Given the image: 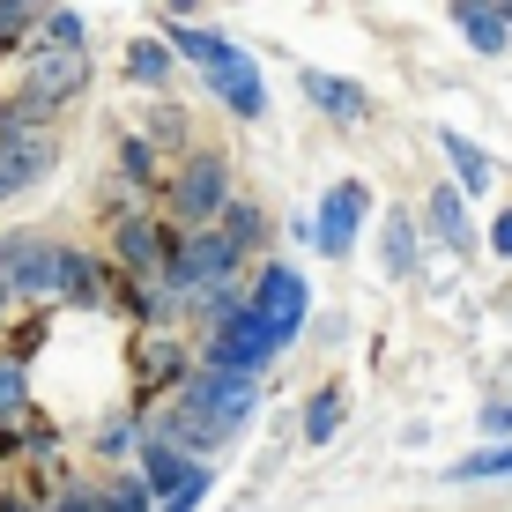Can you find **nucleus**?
Returning <instances> with one entry per match:
<instances>
[{
	"label": "nucleus",
	"mask_w": 512,
	"mask_h": 512,
	"mask_svg": "<svg viewBox=\"0 0 512 512\" xmlns=\"http://www.w3.org/2000/svg\"><path fill=\"white\" fill-rule=\"evenodd\" d=\"M164 45L179 52V60L201 67L208 90L231 104L238 119H260V112H268V90H260V67H253V52H245V45L216 38V30H201V23H164Z\"/></svg>",
	"instance_id": "1"
},
{
	"label": "nucleus",
	"mask_w": 512,
	"mask_h": 512,
	"mask_svg": "<svg viewBox=\"0 0 512 512\" xmlns=\"http://www.w3.org/2000/svg\"><path fill=\"white\" fill-rule=\"evenodd\" d=\"M0 290L8 305H60V238L0 231Z\"/></svg>",
	"instance_id": "2"
},
{
	"label": "nucleus",
	"mask_w": 512,
	"mask_h": 512,
	"mask_svg": "<svg viewBox=\"0 0 512 512\" xmlns=\"http://www.w3.org/2000/svg\"><path fill=\"white\" fill-rule=\"evenodd\" d=\"M223 201H231V164H223L216 149L186 156V164H179V179H171V193H164L171 223H186V231H208V223L223 216Z\"/></svg>",
	"instance_id": "3"
},
{
	"label": "nucleus",
	"mask_w": 512,
	"mask_h": 512,
	"mask_svg": "<svg viewBox=\"0 0 512 512\" xmlns=\"http://www.w3.org/2000/svg\"><path fill=\"white\" fill-rule=\"evenodd\" d=\"M171 394L186 401V409H201L216 431H238L245 416H253V394H260V379L253 372H216V364H193V372L171 386Z\"/></svg>",
	"instance_id": "4"
},
{
	"label": "nucleus",
	"mask_w": 512,
	"mask_h": 512,
	"mask_svg": "<svg viewBox=\"0 0 512 512\" xmlns=\"http://www.w3.org/2000/svg\"><path fill=\"white\" fill-rule=\"evenodd\" d=\"M52 164H60L52 127H0V201H23L30 186H45Z\"/></svg>",
	"instance_id": "5"
},
{
	"label": "nucleus",
	"mask_w": 512,
	"mask_h": 512,
	"mask_svg": "<svg viewBox=\"0 0 512 512\" xmlns=\"http://www.w3.org/2000/svg\"><path fill=\"white\" fill-rule=\"evenodd\" d=\"M253 312L260 320H268V334H275V349H290L297 334H305V312H312V290H305V275L297 268H282V260H268V268H260V282L253 290Z\"/></svg>",
	"instance_id": "6"
},
{
	"label": "nucleus",
	"mask_w": 512,
	"mask_h": 512,
	"mask_svg": "<svg viewBox=\"0 0 512 512\" xmlns=\"http://www.w3.org/2000/svg\"><path fill=\"white\" fill-rule=\"evenodd\" d=\"M171 245H179V238L164 231V216H119L112 223V268L127 282H156L164 260H171Z\"/></svg>",
	"instance_id": "7"
},
{
	"label": "nucleus",
	"mask_w": 512,
	"mask_h": 512,
	"mask_svg": "<svg viewBox=\"0 0 512 512\" xmlns=\"http://www.w3.org/2000/svg\"><path fill=\"white\" fill-rule=\"evenodd\" d=\"M364 201H372V193H364V179H342L320 201V223H312V238H320V253L327 260H342L349 245H357V223H364Z\"/></svg>",
	"instance_id": "8"
},
{
	"label": "nucleus",
	"mask_w": 512,
	"mask_h": 512,
	"mask_svg": "<svg viewBox=\"0 0 512 512\" xmlns=\"http://www.w3.org/2000/svg\"><path fill=\"white\" fill-rule=\"evenodd\" d=\"M134 468H141V483L156 490V498H164V490H179L193 468H208V461H186L179 446H164V438H149L141 431V446H134Z\"/></svg>",
	"instance_id": "9"
},
{
	"label": "nucleus",
	"mask_w": 512,
	"mask_h": 512,
	"mask_svg": "<svg viewBox=\"0 0 512 512\" xmlns=\"http://www.w3.org/2000/svg\"><path fill=\"white\" fill-rule=\"evenodd\" d=\"M38 416V394H30V364L0 349V431H23Z\"/></svg>",
	"instance_id": "10"
},
{
	"label": "nucleus",
	"mask_w": 512,
	"mask_h": 512,
	"mask_svg": "<svg viewBox=\"0 0 512 512\" xmlns=\"http://www.w3.org/2000/svg\"><path fill=\"white\" fill-rule=\"evenodd\" d=\"M453 23L468 30V45L475 52H505V15H498V0H453Z\"/></svg>",
	"instance_id": "11"
},
{
	"label": "nucleus",
	"mask_w": 512,
	"mask_h": 512,
	"mask_svg": "<svg viewBox=\"0 0 512 512\" xmlns=\"http://www.w3.org/2000/svg\"><path fill=\"white\" fill-rule=\"evenodd\" d=\"M171 60H179V52H171L164 38H134V45H127V82L164 90V82H171Z\"/></svg>",
	"instance_id": "12"
},
{
	"label": "nucleus",
	"mask_w": 512,
	"mask_h": 512,
	"mask_svg": "<svg viewBox=\"0 0 512 512\" xmlns=\"http://www.w3.org/2000/svg\"><path fill=\"white\" fill-rule=\"evenodd\" d=\"M305 97L320 104V112H334V119H364V90H357V82H342V75H320V67H312Z\"/></svg>",
	"instance_id": "13"
},
{
	"label": "nucleus",
	"mask_w": 512,
	"mask_h": 512,
	"mask_svg": "<svg viewBox=\"0 0 512 512\" xmlns=\"http://www.w3.org/2000/svg\"><path fill=\"white\" fill-rule=\"evenodd\" d=\"M438 149H446V164H453V179H461V193H490V156L475 149V141H461V134H438Z\"/></svg>",
	"instance_id": "14"
},
{
	"label": "nucleus",
	"mask_w": 512,
	"mask_h": 512,
	"mask_svg": "<svg viewBox=\"0 0 512 512\" xmlns=\"http://www.w3.org/2000/svg\"><path fill=\"white\" fill-rule=\"evenodd\" d=\"M90 446H97V461H127V453L141 446V409H112V416L97 423Z\"/></svg>",
	"instance_id": "15"
},
{
	"label": "nucleus",
	"mask_w": 512,
	"mask_h": 512,
	"mask_svg": "<svg viewBox=\"0 0 512 512\" xmlns=\"http://www.w3.org/2000/svg\"><path fill=\"white\" fill-rule=\"evenodd\" d=\"M431 223H438V238H446L453 253H468V245H475L468 208H461V186H438V193H431Z\"/></svg>",
	"instance_id": "16"
},
{
	"label": "nucleus",
	"mask_w": 512,
	"mask_h": 512,
	"mask_svg": "<svg viewBox=\"0 0 512 512\" xmlns=\"http://www.w3.org/2000/svg\"><path fill=\"white\" fill-rule=\"evenodd\" d=\"M52 8H60V0H0V45H30Z\"/></svg>",
	"instance_id": "17"
},
{
	"label": "nucleus",
	"mask_w": 512,
	"mask_h": 512,
	"mask_svg": "<svg viewBox=\"0 0 512 512\" xmlns=\"http://www.w3.org/2000/svg\"><path fill=\"white\" fill-rule=\"evenodd\" d=\"M104 512H156V490L141 483V468H119V475H104Z\"/></svg>",
	"instance_id": "18"
},
{
	"label": "nucleus",
	"mask_w": 512,
	"mask_h": 512,
	"mask_svg": "<svg viewBox=\"0 0 512 512\" xmlns=\"http://www.w3.org/2000/svg\"><path fill=\"white\" fill-rule=\"evenodd\" d=\"M342 409H349L342 386H320V394L305 401V446H327V438L342 431Z\"/></svg>",
	"instance_id": "19"
},
{
	"label": "nucleus",
	"mask_w": 512,
	"mask_h": 512,
	"mask_svg": "<svg viewBox=\"0 0 512 512\" xmlns=\"http://www.w3.org/2000/svg\"><path fill=\"white\" fill-rule=\"evenodd\" d=\"M490 475H512V438H505V446H483V453H468V461L453 468V483H490Z\"/></svg>",
	"instance_id": "20"
},
{
	"label": "nucleus",
	"mask_w": 512,
	"mask_h": 512,
	"mask_svg": "<svg viewBox=\"0 0 512 512\" xmlns=\"http://www.w3.org/2000/svg\"><path fill=\"white\" fill-rule=\"evenodd\" d=\"M386 275H416V231H409V216H386Z\"/></svg>",
	"instance_id": "21"
},
{
	"label": "nucleus",
	"mask_w": 512,
	"mask_h": 512,
	"mask_svg": "<svg viewBox=\"0 0 512 512\" xmlns=\"http://www.w3.org/2000/svg\"><path fill=\"white\" fill-rule=\"evenodd\" d=\"M45 512H104V490L97 483H52L45 490Z\"/></svg>",
	"instance_id": "22"
},
{
	"label": "nucleus",
	"mask_w": 512,
	"mask_h": 512,
	"mask_svg": "<svg viewBox=\"0 0 512 512\" xmlns=\"http://www.w3.org/2000/svg\"><path fill=\"white\" fill-rule=\"evenodd\" d=\"M30 45H82V15H75V8H52Z\"/></svg>",
	"instance_id": "23"
},
{
	"label": "nucleus",
	"mask_w": 512,
	"mask_h": 512,
	"mask_svg": "<svg viewBox=\"0 0 512 512\" xmlns=\"http://www.w3.org/2000/svg\"><path fill=\"white\" fill-rule=\"evenodd\" d=\"M208 483H216V475H208V468H193L179 490H164V498H156V512H193V505L208 498Z\"/></svg>",
	"instance_id": "24"
},
{
	"label": "nucleus",
	"mask_w": 512,
	"mask_h": 512,
	"mask_svg": "<svg viewBox=\"0 0 512 512\" xmlns=\"http://www.w3.org/2000/svg\"><path fill=\"white\" fill-rule=\"evenodd\" d=\"M0 512H45V490L38 483H0Z\"/></svg>",
	"instance_id": "25"
},
{
	"label": "nucleus",
	"mask_w": 512,
	"mask_h": 512,
	"mask_svg": "<svg viewBox=\"0 0 512 512\" xmlns=\"http://www.w3.org/2000/svg\"><path fill=\"white\" fill-rule=\"evenodd\" d=\"M119 164H127V179H141V186L156 179V164H149V141H141V134L127 141V149H119Z\"/></svg>",
	"instance_id": "26"
},
{
	"label": "nucleus",
	"mask_w": 512,
	"mask_h": 512,
	"mask_svg": "<svg viewBox=\"0 0 512 512\" xmlns=\"http://www.w3.org/2000/svg\"><path fill=\"white\" fill-rule=\"evenodd\" d=\"M483 431H512V386H505V401H490V409H483Z\"/></svg>",
	"instance_id": "27"
},
{
	"label": "nucleus",
	"mask_w": 512,
	"mask_h": 512,
	"mask_svg": "<svg viewBox=\"0 0 512 512\" xmlns=\"http://www.w3.org/2000/svg\"><path fill=\"white\" fill-rule=\"evenodd\" d=\"M490 253H498V260H512V208H505L498 223H490Z\"/></svg>",
	"instance_id": "28"
},
{
	"label": "nucleus",
	"mask_w": 512,
	"mask_h": 512,
	"mask_svg": "<svg viewBox=\"0 0 512 512\" xmlns=\"http://www.w3.org/2000/svg\"><path fill=\"white\" fill-rule=\"evenodd\" d=\"M0 334H8V290H0Z\"/></svg>",
	"instance_id": "29"
},
{
	"label": "nucleus",
	"mask_w": 512,
	"mask_h": 512,
	"mask_svg": "<svg viewBox=\"0 0 512 512\" xmlns=\"http://www.w3.org/2000/svg\"><path fill=\"white\" fill-rule=\"evenodd\" d=\"M498 15H505V30H512V0H498Z\"/></svg>",
	"instance_id": "30"
}]
</instances>
